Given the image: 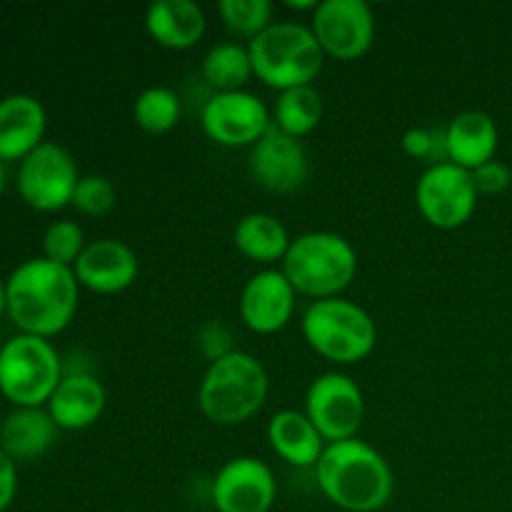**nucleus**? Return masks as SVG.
<instances>
[{"label": "nucleus", "mask_w": 512, "mask_h": 512, "mask_svg": "<svg viewBox=\"0 0 512 512\" xmlns=\"http://www.w3.org/2000/svg\"><path fill=\"white\" fill-rule=\"evenodd\" d=\"M80 283L73 268L30 258L5 280V313L25 335L55 338L78 313Z\"/></svg>", "instance_id": "obj_1"}, {"label": "nucleus", "mask_w": 512, "mask_h": 512, "mask_svg": "<svg viewBox=\"0 0 512 512\" xmlns=\"http://www.w3.org/2000/svg\"><path fill=\"white\" fill-rule=\"evenodd\" d=\"M315 480L325 500L345 512H378L395 493L385 455L360 438L330 443L315 465Z\"/></svg>", "instance_id": "obj_2"}, {"label": "nucleus", "mask_w": 512, "mask_h": 512, "mask_svg": "<svg viewBox=\"0 0 512 512\" xmlns=\"http://www.w3.org/2000/svg\"><path fill=\"white\" fill-rule=\"evenodd\" d=\"M270 393L268 370L255 355L233 350L208 365L198 388V408L213 425L233 428L263 410Z\"/></svg>", "instance_id": "obj_3"}, {"label": "nucleus", "mask_w": 512, "mask_h": 512, "mask_svg": "<svg viewBox=\"0 0 512 512\" xmlns=\"http://www.w3.org/2000/svg\"><path fill=\"white\" fill-rule=\"evenodd\" d=\"M280 270L295 293L303 298H343L358 275V253L353 243L330 230H313L293 238Z\"/></svg>", "instance_id": "obj_4"}, {"label": "nucleus", "mask_w": 512, "mask_h": 512, "mask_svg": "<svg viewBox=\"0 0 512 512\" xmlns=\"http://www.w3.org/2000/svg\"><path fill=\"white\" fill-rule=\"evenodd\" d=\"M248 50L255 78L278 93L313 85L325 63V53L310 25L290 20L270 25L250 40Z\"/></svg>", "instance_id": "obj_5"}, {"label": "nucleus", "mask_w": 512, "mask_h": 512, "mask_svg": "<svg viewBox=\"0 0 512 512\" xmlns=\"http://www.w3.org/2000/svg\"><path fill=\"white\" fill-rule=\"evenodd\" d=\"M303 338L320 358L335 365H355L378 345L373 315L345 298L315 300L300 318Z\"/></svg>", "instance_id": "obj_6"}, {"label": "nucleus", "mask_w": 512, "mask_h": 512, "mask_svg": "<svg viewBox=\"0 0 512 512\" xmlns=\"http://www.w3.org/2000/svg\"><path fill=\"white\" fill-rule=\"evenodd\" d=\"M63 375V358L50 340L18 333L0 348V393L13 408H45Z\"/></svg>", "instance_id": "obj_7"}, {"label": "nucleus", "mask_w": 512, "mask_h": 512, "mask_svg": "<svg viewBox=\"0 0 512 512\" xmlns=\"http://www.w3.org/2000/svg\"><path fill=\"white\" fill-rule=\"evenodd\" d=\"M303 413L328 445L353 440L365 420L363 390L350 375L330 370L310 383Z\"/></svg>", "instance_id": "obj_8"}, {"label": "nucleus", "mask_w": 512, "mask_h": 512, "mask_svg": "<svg viewBox=\"0 0 512 512\" xmlns=\"http://www.w3.org/2000/svg\"><path fill=\"white\" fill-rule=\"evenodd\" d=\"M78 180L73 155L50 140L18 163V193L38 213H55L70 205Z\"/></svg>", "instance_id": "obj_9"}, {"label": "nucleus", "mask_w": 512, "mask_h": 512, "mask_svg": "<svg viewBox=\"0 0 512 512\" xmlns=\"http://www.w3.org/2000/svg\"><path fill=\"white\" fill-rule=\"evenodd\" d=\"M310 30L325 58L353 63L375 43V15L365 0H320L310 15Z\"/></svg>", "instance_id": "obj_10"}, {"label": "nucleus", "mask_w": 512, "mask_h": 512, "mask_svg": "<svg viewBox=\"0 0 512 512\" xmlns=\"http://www.w3.org/2000/svg\"><path fill=\"white\" fill-rule=\"evenodd\" d=\"M415 205L425 223L438 230H458L478 208V190L468 170L453 163L430 165L415 185Z\"/></svg>", "instance_id": "obj_11"}, {"label": "nucleus", "mask_w": 512, "mask_h": 512, "mask_svg": "<svg viewBox=\"0 0 512 512\" xmlns=\"http://www.w3.org/2000/svg\"><path fill=\"white\" fill-rule=\"evenodd\" d=\"M263 100L250 90L213 93L203 105V133L223 148H253L270 130L273 118Z\"/></svg>", "instance_id": "obj_12"}, {"label": "nucleus", "mask_w": 512, "mask_h": 512, "mask_svg": "<svg viewBox=\"0 0 512 512\" xmlns=\"http://www.w3.org/2000/svg\"><path fill=\"white\" fill-rule=\"evenodd\" d=\"M210 500L218 512H270L278 500V480L263 460L238 455L215 473Z\"/></svg>", "instance_id": "obj_13"}, {"label": "nucleus", "mask_w": 512, "mask_h": 512, "mask_svg": "<svg viewBox=\"0 0 512 512\" xmlns=\"http://www.w3.org/2000/svg\"><path fill=\"white\" fill-rule=\"evenodd\" d=\"M250 175L268 193L288 195L305 185L310 173L308 153L303 143L280 133L270 125L268 133L250 148Z\"/></svg>", "instance_id": "obj_14"}, {"label": "nucleus", "mask_w": 512, "mask_h": 512, "mask_svg": "<svg viewBox=\"0 0 512 512\" xmlns=\"http://www.w3.org/2000/svg\"><path fill=\"white\" fill-rule=\"evenodd\" d=\"M295 300L298 293L283 270L263 268L243 285L238 303L240 320L255 335H275L293 320Z\"/></svg>", "instance_id": "obj_15"}, {"label": "nucleus", "mask_w": 512, "mask_h": 512, "mask_svg": "<svg viewBox=\"0 0 512 512\" xmlns=\"http://www.w3.org/2000/svg\"><path fill=\"white\" fill-rule=\"evenodd\" d=\"M80 288L98 295H118L138 280L140 260L130 245L115 238H100L85 245L73 265Z\"/></svg>", "instance_id": "obj_16"}, {"label": "nucleus", "mask_w": 512, "mask_h": 512, "mask_svg": "<svg viewBox=\"0 0 512 512\" xmlns=\"http://www.w3.org/2000/svg\"><path fill=\"white\" fill-rule=\"evenodd\" d=\"M48 113L35 95L13 93L0 100V163H15L45 143Z\"/></svg>", "instance_id": "obj_17"}, {"label": "nucleus", "mask_w": 512, "mask_h": 512, "mask_svg": "<svg viewBox=\"0 0 512 512\" xmlns=\"http://www.w3.org/2000/svg\"><path fill=\"white\" fill-rule=\"evenodd\" d=\"M108 405L103 383L90 373H65L45 410L58 430H85L98 423Z\"/></svg>", "instance_id": "obj_18"}, {"label": "nucleus", "mask_w": 512, "mask_h": 512, "mask_svg": "<svg viewBox=\"0 0 512 512\" xmlns=\"http://www.w3.org/2000/svg\"><path fill=\"white\" fill-rule=\"evenodd\" d=\"M445 158L448 163L473 173L480 165L495 160L500 133L495 120L483 110H465L458 113L443 130Z\"/></svg>", "instance_id": "obj_19"}, {"label": "nucleus", "mask_w": 512, "mask_h": 512, "mask_svg": "<svg viewBox=\"0 0 512 512\" xmlns=\"http://www.w3.org/2000/svg\"><path fill=\"white\" fill-rule=\"evenodd\" d=\"M145 30L168 50H190L208 30L203 8L193 0H155L145 10Z\"/></svg>", "instance_id": "obj_20"}, {"label": "nucleus", "mask_w": 512, "mask_h": 512, "mask_svg": "<svg viewBox=\"0 0 512 512\" xmlns=\"http://www.w3.org/2000/svg\"><path fill=\"white\" fill-rule=\"evenodd\" d=\"M58 425L45 408H13L0 423V450L10 460H38L58 440Z\"/></svg>", "instance_id": "obj_21"}, {"label": "nucleus", "mask_w": 512, "mask_h": 512, "mask_svg": "<svg viewBox=\"0 0 512 512\" xmlns=\"http://www.w3.org/2000/svg\"><path fill=\"white\" fill-rule=\"evenodd\" d=\"M268 443L280 460L300 470H315L325 448H328L318 428L300 410H280L270 418Z\"/></svg>", "instance_id": "obj_22"}, {"label": "nucleus", "mask_w": 512, "mask_h": 512, "mask_svg": "<svg viewBox=\"0 0 512 512\" xmlns=\"http://www.w3.org/2000/svg\"><path fill=\"white\" fill-rule=\"evenodd\" d=\"M233 243L240 255H245L253 263L270 268L275 263H283L293 238H290L283 220L275 218V215L248 213L235 225Z\"/></svg>", "instance_id": "obj_23"}, {"label": "nucleus", "mask_w": 512, "mask_h": 512, "mask_svg": "<svg viewBox=\"0 0 512 512\" xmlns=\"http://www.w3.org/2000/svg\"><path fill=\"white\" fill-rule=\"evenodd\" d=\"M200 70H203V80L213 88V93L245 90V85L255 78L248 45H240L235 40L213 45L205 53L203 68Z\"/></svg>", "instance_id": "obj_24"}, {"label": "nucleus", "mask_w": 512, "mask_h": 512, "mask_svg": "<svg viewBox=\"0 0 512 512\" xmlns=\"http://www.w3.org/2000/svg\"><path fill=\"white\" fill-rule=\"evenodd\" d=\"M270 118L280 133L300 140L313 133L323 120V98L313 85L285 90V93H278Z\"/></svg>", "instance_id": "obj_25"}, {"label": "nucleus", "mask_w": 512, "mask_h": 512, "mask_svg": "<svg viewBox=\"0 0 512 512\" xmlns=\"http://www.w3.org/2000/svg\"><path fill=\"white\" fill-rule=\"evenodd\" d=\"M183 105H180L178 93L165 85H150L135 98L133 120L143 133L165 135L178 125Z\"/></svg>", "instance_id": "obj_26"}, {"label": "nucleus", "mask_w": 512, "mask_h": 512, "mask_svg": "<svg viewBox=\"0 0 512 512\" xmlns=\"http://www.w3.org/2000/svg\"><path fill=\"white\" fill-rule=\"evenodd\" d=\"M218 15L233 35L258 38L273 25V3L270 0H220Z\"/></svg>", "instance_id": "obj_27"}, {"label": "nucleus", "mask_w": 512, "mask_h": 512, "mask_svg": "<svg viewBox=\"0 0 512 512\" xmlns=\"http://www.w3.org/2000/svg\"><path fill=\"white\" fill-rule=\"evenodd\" d=\"M85 233L73 220H55L43 235V258L63 268H73L85 250Z\"/></svg>", "instance_id": "obj_28"}, {"label": "nucleus", "mask_w": 512, "mask_h": 512, "mask_svg": "<svg viewBox=\"0 0 512 512\" xmlns=\"http://www.w3.org/2000/svg\"><path fill=\"white\" fill-rule=\"evenodd\" d=\"M115 203H118V190L105 175H80L73 200H70V205L78 213L90 215V218L108 215L115 208Z\"/></svg>", "instance_id": "obj_29"}, {"label": "nucleus", "mask_w": 512, "mask_h": 512, "mask_svg": "<svg viewBox=\"0 0 512 512\" xmlns=\"http://www.w3.org/2000/svg\"><path fill=\"white\" fill-rule=\"evenodd\" d=\"M403 153L415 160H428L430 165L448 163L445 158V135L443 130H430V128H410L405 130L403 140Z\"/></svg>", "instance_id": "obj_30"}, {"label": "nucleus", "mask_w": 512, "mask_h": 512, "mask_svg": "<svg viewBox=\"0 0 512 512\" xmlns=\"http://www.w3.org/2000/svg\"><path fill=\"white\" fill-rule=\"evenodd\" d=\"M198 350L203 358H208L210 363L225 358V355L233 353V335H230V328L220 320H210V323L200 325L198 330Z\"/></svg>", "instance_id": "obj_31"}, {"label": "nucleus", "mask_w": 512, "mask_h": 512, "mask_svg": "<svg viewBox=\"0 0 512 512\" xmlns=\"http://www.w3.org/2000/svg\"><path fill=\"white\" fill-rule=\"evenodd\" d=\"M478 195H500L512 185V170L500 160H490V163L480 165L470 173Z\"/></svg>", "instance_id": "obj_32"}, {"label": "nucleus", "mask_w": 512, "mask_h": 512, "mask_svg": "<svg viewBox=\"0 0 512 512\" xmlns=\"http://www.w3.org/2000/svg\"><path fill=\"white\" fill-rule=\"evenodd\" d=\"M15 493H18V463L0 450V512L13 505Z\"/></svg>", "instance_id": "obj_33"}, {"label": "nucleus", "mask_w": 512, "mask_h": 512, "mask_svg": "<svg viewBox=\"0 0 512 512\" xmlns=\"http://www.w3.org/2000/svg\"><path fill=\"white\" fill-rule=\"evenodd\" d=\"M5 183H8V173H5V163H0V198L5 193Z\"/></svg>", "instance_id": "obj_34"}, {"label": "nucleus", "mask_w": 512, "mask_h": 512, "mask_svg": "<svg viewBox=\"0 0 512 512\" xmlns=\"http://www.w3.org/2000/svg\"><path fill=\"white\" fill-rule=\"evenodd\" d=\"M5 313V280L0 278V315Z\"/></svg>", "instance_id": "obj_35"}, {"label": "nucleus", "mask_w": 512, "mask_h": 512, "mask_svg": "<svg viewBox=\"0 0 512 512\" xmlns=\"http://www.w3.org/2000/svg\"><path fill=\"white\" fill-rule=\"evenodd\" d=\"M185 512H193V510H185Z\"/></svg>", "instance_id": "obj_36"}]
</instances>
